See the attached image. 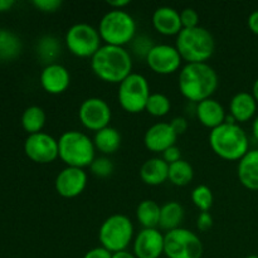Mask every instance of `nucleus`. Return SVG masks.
Listing matches in <instances>:
<instances>
[{
    "instance_id": "10",
    "label": "nucleus",
    "mask_w": 258,
    "mask_h": 258,
    "mask_svg": "<svg viewBox=\"0 0 258 258\" xmlns=\"http://www.w3.org/2000/svg\"><path fill=\"white\" fill-rule=\"evenodd\" d=\"M203 251L198 234L189 229L180 227L164 234V254L168 258H202Z\"/></svg>"
},
{
    "instance_id": "4",
    "label": "nucleus",
    "mask_w": 258,
    "mask_h": 258,
    "mask_svg": "<svg viewBox=\"0 0 258 258\" xmlns=\"http://www.w3.org/2000/svg\"><path fill=\"white\" fill-rule=\"evenodd\" d=\"M175 48L185 63H207L216 50V40L204 27L184 28L176 35Z\"/></svg>"
},
{
    "instance_id": "22",
    "label": "nucleus",
    "mask_w": 258,
    "mask_h": 258,
    "mask_svg": "<svg viewBox=\"0 0 258 258\" xmlns=\"http://www.w3.org/2000/svg\"><path fill=\"white\" fill-rule=\"evenodd\" d=\"M169 164L161 158H150L141 165L140 178L150 186H158L168 180Z\"/></svg>"
},
{
    "instance_id": "1",
    "label": "nucleus",
    "mask_w": 258,
    "mask_h": 258,
    "mask_svg": "<svg viewBox=\"0 0 258 258\" xmlns=\"http://www.w3.org/2000/svg\"><path fill=\"white\" fill-rule=\"evenodd\" d=\"M218 83V75L208 63H185L179 72V91L184 98L194 103L212 98Z\"/></svg>"
},
{
    "instance_id": "20",
    "label": "nucleus",
    "mask_w": 258,
    "mask_h": 258,
    "mask_svg": "<svg viewBox=\"0 0 258 258\" xmlns=\"http://www.w3.org/2000/svg\"><path fill=\"white\" fill-rule=\"evenodd\" d=\"M257 105L252 93L238 92L229 102V115L236 120L237 123L248 122L256 115Z\"/></svg>"
},
{
    "instance_id": "31",
    "label": "nucleus",
    "mask_w": 258,
    "mask_h": 258,
    "mask_svg": "<svg viewBox=\"0 0 258 258\" xmlns=\"http://www.w3.org/2000/svg\"><path fill=\"white\" fill-rule=\"evenodd\" d=\"M190 198L194 206L201 212H209L212 207H213V191H212V189L208 185H204V184L197 185L191 190Z\"/></svg>"
},
{
    "instance_id": "25",
    "label": "nucleus",
    "mask_w": 258,
    "mask_h": 258,
    "mask_svg": "<svg viewBox=\"0 0 258 258\" xmlns=\"http://www.w3.org/2000/svg\"><path fill=\"white\" fill-rule=\"evenodd\" d=\"M35 50H37V55L40 62L48 66L57 63V59L62 53V45H60L59 39L54 35H44L38 40Z\"/></svg>"
},
{
    "instance_id": "45",
    "label": "nucleus",
    "mask_w": 258,
    "mask_h": 258,
    "mask_svg": "<svg viewBox=\"0 0 258 258\" xmlns=\"http://www.w3.org/2000/svg\"><path fill=\"white\" fill-rule=\"evenodd\" d=\"M252 95H253L254 100H256V102L258 103V78L256 81H254L253 86H252Z\"/></svg>"
},
{
    "instance_id": "35",
    "label": "nucleus",
    "mask_w": 258,
    "mask_h": 258,
    "mask_svg": "<svg viewBox=\"0 0 258 258\" xmlns=\"http://www.w3.org/2000/svg\"><path fill=\"white\" fill-rule=\"evenodd\" d=\"M33 5L37 8L39 12L43 13H55L59 10L62 7V2L60 0H34Z\"/></svg>"
},
{
    "instance_id": "43",
    "label": "nucleus",
    "mask_w": 258,
    "mask_h": 258,
    "mask_svg": "<svg viewBox=\"0 0 258 258\" xmlns=\"http://www.w3.org/2000/svg\"><path fill=\"white\" fill-rule=\"evenodd\" d=\"M112 258H136V256L133 253V252H128L127 249H126V251L112 253Z\"/></svg>"
},
{
    "instance_id": "33",
    "label": "nucleus",
    "mask_w": 258,
    "mask_h": 258,
    "mask_svg": "<svg viewBox=\"0 0 258 258\" xmlns=\"http://www.w3.org/2000/svg\"><path fill=\"white\" fill-rule=\"evenodd\" d=\"M154 45L155 44L148 35H136L133 42H131V49H133V53L136 57H141L146 59L149 52H150Z\"/></svg>"
},
{
    "instance_id": "14",
    "label": "nucleus",
    "mask_w": 258,
    "mask_h": 258,
    "mask_svg": "<svg viewBox=\"0 0 258 258\" xmlns=\"http://www.w3.org/2000/svg\"><path fill=\"white\" fill-rule=\"evenodd\" d=\"M88 176L85 169L66 166L55 176L54 188L62 198L72 199L85 191Z\"/></svg>"
},
{
    "instance_id": "27",
    "label": "nucleus",
    "mask_w": 258,
    "mask_h": 258,
    "mask_svg": "<svg viewBox=\"0 0 258 258\" xmlns=\"http://www.w3.org/2000/svg\"><path fill=\"white\" fill-rule=\"evenodd\" d=\"M22 52L19 37L8 29H0V60L8 62L18 57Z\"/></svg>"
},
{
    "instance_id": "7",
    "label": "nucleus",
    "mask_w": 258,
    "mask_h": 258,
    "mask_svg": "<svg viewBox=\"0 0 258 258\" xmlns=\"http://www.w3.org/2000/svg\"><path fill=\"white\" fill-rule=\"evenodd\" d=\"M98 239L103 248L111 253L126 251L134 239V224L123 214H112L102 222Z\"/></svg>"
},
{
    "instance_id": "40",
    "label": "nucleus",
    "mask_w": 258,
    "mask_h": 258,
    "mask_svg": "<svg viewBox=\"0 0 258 258\" xmlns=\"http://www.w3.org/2000/svg\"><path fill=\"white\" fill-rule=\"evenodd\" d=\"M247 25H248L249 30H251L253 34L258 35V10H254L249 14L248 20H247Z\"/></svg>"
},
{
    "instance_id": "8",
    "label": "nucleus",
    "mask_w": 258,
    "mask_h": 258,
    "mask_svg": "<svg viewBox=\"0 0 258 258\" xmlns=\"http://www.w3.org/2000/svg\"><path fill=\"white\" fill-rule=\"evenodd\" d=\"M150 95L149 81L140 73L133 72L118 85V103L128 113H140L145 111Z\"/></svg>"
},
{
    "instance_id": "39",
    "label": "nucleus",
    "mask_w": 258,
    "mask_h": 258,
    "mask_svg": "<svg viewBox=\"0 0 258 258\" xmlns=\"http://www.w3.org/2000/svg\"><path fill=\"white\" fill-rule=\"evenodd\" d=\"M83 258H112V253L106 248H103L102 246H100L91 248L90 251L86 252Z\"/></svg>"
},
{
    "instance_id": "36",
    "label": "nucleus",
    "mask_w": 258,
    "mask_h": 258,
    "mask_svg": "<svg viewBox=\"0 0 258 258\" xmlns=\"http://www.w3.org/2000/svg\"><path fill=\"white\" fill-rule=\"evenodd\" d=\"M213 227V217L209 212H201L197 218V228L199 232H208Z\"/></svg>"
},
{
    "instance_id": "34",
    "label": "nucleus",
    "mask_w": 258,
    "mask_h": 258,
    "mask_svg": "<svg viewBox=\"0 0 258 258\" xmlns=\"http://www.w3.org/2000/svg\"><path fill=\"white\" fill-rule=\"evenodd\" d=\"M181 25L184 28H196L199 27V14L193 8H185L180 12Z\"/></svg>"
},
{
    "instance_id": "38",
    "label": "nucleus",
    "mask_w": 258,
    "mask_h": 258,
    "mask_svg": "<svg viewBox=\"0 0 258 258\" xmlns=\"http://www.w3.org/2000/svg\"><path fill=\"white\" fill-rule=\"evenodd\" d=\"M170 125L173 127L174 133L176 135H183L186 130H188V121H186L185 117L183 116H178V117H174L173 120L170 121Z\"/></svg>"
},
{
    "instance_id": "2",
    "label": "nucleus",
    "mask_w": 258,
    "mask_h": 258,
    "mask_svg": "<svg viewBox=\"0 0 258 258\" xmlns=\"http://www.w3.org/2000/svg\"><path fill=\"white\" fill-rule=\"evenodd\" d=\"M91 68L103 82L120 85L133 73V57L125 47L102 44L91 58Z\"/></svg>"
},
{
    "instance_id": "23",
    "label": "nucleus",
    "mask_w": 258,
    "mask_h": 258,
    "mask_svg": "<svg viewBox=\"0 0 258 258\" xmlns=\"http://www.w3.org/2000/svg\"><path fill=\"white\" fill-rule=\"evenodd\" d=\"M121 140L122 139H121L120 131L112 126H107L95 134L93 144H95L96 150L102 153L103 155H111L120 149Z\"/></svg>"
},
{
    "instance_id": "41",
    "label": "nucleus",
    "mask_w": 258,
    "mask_h": 258,
    "mask_svg": "<svg viewBox=\"0 0 258 258\" xmlns=\"http://www.w3.org/2000/svg\"><path fill=\"white\" fill-rule=\"evenodd\" d=\"M107 4L115 10H123V8L130 5V0H112V2H107Z\"/></svg>"
},
{
    "instance_id": "6",
    "label": "nucleus",
    "mask_w": 258,
    "mask_h": 258,
    "mask_svg": "<svg viewBox=\"0 0 258 258\" xmlns=\"http://www.w3.org/2000/svg\"><path fill=\"white\" fill-rule=\"evenodd\" d=\"M98 33L105 44L125 47L136 37V22L125 10H110L98 24Z\"/></svg>"
},
{
    "instance_id": "19",
    "label": "nucleus",
    "mask_w": 258,
    "mask_h": 258,
    "mask_svg": "<svg viewBox=\"0 0 258 258\" xmlns=\"http://www.w3.org/2000/svg\"><path fill=\"white\" fill-rule=\"evenodd\" d=\"M196 113L199 122L204 127H208L211 130L224 123L227 116L223 106L221 105L219 101L214 100V98H208V100H204L202 102L197 103Z\"/></svg>"
},
{
    "instance_id": "16",
    "label": "nucleus",
    "mask_w": 258,
    "mask_h": 258,
    "mask_svg": "<svg viewBox=\"0 0 258 258\" xmlns=\"http://www.w3.org/2000/svg\"><path fill=\"white\" fill-rule=\"evenodd\" d=\"M178 135L174 133L170 122H156L146 130L144 135V144L149 151L163 154L166 149L174 146Z\"/></svg>"
},
{
    "instance_id": "28",
    "label": "nucleus",
    "mask_w": 258,
    "mask_h": 258,
    "mask_svg": "<svg viewBox=\"0 0 258 258\" xmlns=\"http://www.w3.org/2000/svg\"><path fill=\"white\" fill-rule=\"evenodd\" d=\"M45 120H47V116L42 107L29 106L25 108L22 115V126L27 131L28 135H33V134L42 133Z\"/></svg>"
},
{
    "instance_id": "46",
    "label": "nucleus",
    "mask_w": 258,
    "mask_h": 258,
    "mask_svg": "<svg viewBox=\"0 0 258 258\" xmlns=\"http://www.w3.org/2000/svg\"><path fill=\"white\" fill-rule=\"evenodd\" d=\"M246 258H258L257 254H251V256H247Z\"/></svg>"
},
{
    "instance_id": "13",
    "label": "nucleus",
    "mask_w": 258,
    "mask_h": 258,
    "mask_svg": "<svg viewBox=\"0 0 258 258\" xmlns=\"http://www.w3.org/2000/svg\"><path fill=\"white\" fill-rule=\"evenodd\" d=\"M145 60L149 68L160 76L173 75L180 70L183 62L175 45L170 44H155Z\"/></svg>"
},
{
    "instance_id": "21",
    "label": "nucleus",
    "mask_w": 258,
    "mask_h": 258,
    "mask_svg": "<svg viewBox=\"0 0 258 258\" xmlns=\"http://www.w3.org/2000/svg\"><path fill=\"white\" fill-rule=\"evenodd\" d=\"M237 175L242 185L248 190H258V149L249 150L237 166Z\"/></svg>"
},
{
    "instance_id": "26",
    "label": "nucleus",
    "mask_w": 258,
    "mask_h": 258,
    "mask_svg": "<svg viewBox=\"0 0 258 258\" xmlns=\"http://www.w3.org/2000/svg\"><path fill=\"white\" fill-rule=\"evenodd\" d=\"M160 209L156 202L145 199L136 208V219L143 228H158L160 222Z\"/></svg>"
},
{
    "instance_id": "44",
    "label": "nucleus",
    "mask_w": 258,
    "mask_h": 258,
    "mask_svg": "<svg viewBox=\"0 0 258 258\" xmlns=\"http://www.w3.org/2000/svg\"><path fill=\"white\" fill-rule=\"evenodd\" d=\"M252 135L258 141V116L254 117L253 122H252Z\"/></svg>"
},
{
    "instance_id": "24",
    "label": "nucleus",
    "mask_w": 258,
    "mask_h": 258,
    "mask_svg": "<svg viewBox=\"0 0 258 258\" xmlns=\"http://www.w3.org/2000/svg\"><path fill=\"white\" fill-rule=\"evenodd\" d=\"M184 221V208L178 202H168L160 209V222L159 227L163 231L170 232L180 228Z\"/></svg>"
},
{
    "instance_id": "11",
    "label": "nucleus",
    "mask_w": 258,
    "mask_h": 258,
    "mask_svg": "<svg viewBox=\"0 0 258 258\" xmlns=\"http://www.w3.org/2000/svg\"><path fill=\"white\" fill-rule=\"evenodd\" d=\"M78 117L83 127L97 133L110 126L112 111L103 98L90 97L81 103L78 108Z\"/></svg>"
},
{
    "instance_id": "9",
    "label": "nucleus",
    "mask_w": 258,
    "mask_h": 258,
    "mask_svg": "<svg viewBox=\"0 0 258 258\" xmlns=\"http://www.w3.org/2000/svg\"><path fill=\"white\" fill-rule=\"evenodd\" d=\"M67 49L78 58H92L102 47L98 29L87 23L73 24L64 35Z\"/></svg>"
},
{
    "instance_id": "29",
    "label": "nucleus",
    "mask_w": 258,
    "mask_h": 258,
    "mask_svg": "<svg viewBox=\"0 0 258 258\" xmlns=\"http://www.w3.org/2000/svg\"><path fill=\"white\" fill-rule=\"evenodd\" d=\"M194 169L186 160H179L169 165L168 180L176 186H185L193 180Z\"/></svg>"
},
{
    "instance_id": "30",
    "label": "nucleus",
    "mask_w": 258,
    "mask_h": 258,
    "mask_svg": "<svg viewBox=\"0 0 258 258\" xmlns=\"http://www.w3.org/2000/svg\"><path fill=\"white\" fill-rule=\"evenodd\" d=\"M171 102L164 93H151L146 103L145 111L154 117H164L170 112Z\"/></svg>"
},
{
    "instance_id": "15",
    "label": "nucleus",
    "mask_w": 258,
    "mask_h": 258,
    "mask_svg": "<svg viewBox=\"0 0 258 258\" xmlns=\"http://www.w3.org/2000/svg\"><path fill=\"white\" fill-rule=\"evenodd\" d=\"M136 258H160L164 254V234L158 228H143L133 242Z\"/></svg>"
},
{
    "instance_id": "42",
    "label": "nucleus",
    "mask_w": 258,
    "mask_h": 258,
    "mask_svg": "<svg viewBox=\"0 0 258 258\" xmlns=\"http://www.w3.org/2000/svg\"><path fill=\"white\" fill-rule=\"evenodd\" d=\"M15 5L14 0H0V13L9 12Z\"/></svg>"
},
{
    "instance_id": "17",
    "label": "nucleus",
    "mask_w": 258,
    "mask_h": 258,
    "mask_svg": "<svg viewBox=\"0 0 258 258\" xmlns=\"http://www.w3.org/2000/svg\"><path fill=\"white\" fill-rule=\"evenodd\" d=\"M39 82L43 90L49 95H60L71 85L70 71L60 63L44 66L40 72Z\"/></svg>"
},
{
    "instance_id": "12",
    "label": "nucleus",
    "mask_w": 258,
    "mask_h": 258,
    "mask_svg": "<svg viewBox=\"0 0 258 258\" xmlns=\"http://www.w3.org/2000/svg\"><path fill=\"white\" fill-rule=\"evenodd\" d=\"M24 153L28 158L37 164H50L59 155L58 140L47 133L28 135L24 141Z\"/></svg>"
},
{
    "instance_id": "3",
    "label": "nucleus",
    "mask_w": 258,
    "mask_h": 258,
    "mask_svg": "<svg viewBox=\"0 0 258 258\" xmlns=\"http://www.w3.org/2000/svg\"><path fill=\"white\" fill-rule=\"evenodd\" d=\"M209 145L217 156L227 161H239L249 151L246 131L238 123H222L211 130Z\"/></svg>"
},
{
    "instance_id": "5",
    "label": "nucleus",
    "mask_w": 258,
    "mask_h": 258,
    "mask_svg": "<svg viewBox=\"0 0 258 258\" xmlns=\"http://www.w3.org/2000/svg\"><path fill=\"white\" fill-rule=\"evenodd\" d=\"M58 158L72 168H90L96 159V148L93 140L85 133L70 130L63 133L58 139Z\"/></svg>"
},
{
    "instance_id": "18",
    "label": "nucleus",
    "mask_w": 258,
    "mask_h": 258,
    "mask_svg": "<svg viewBox=\"0 0 258 258\" xmlns=\"http://www.w3.org/2000/svg\"><path fill=\"white\" fill-rule=\"evenodd\" d=\"M151 22L154 29L165 37L178 35L183 29L180 13L171 7H159L154 12Z\"/></svg>"
},
{
    "instance_id": "37",
    "label": "nucleus",
    "mask_w": 258,
    "mask_h": 258,
    "mask_svg": "<svg viewBox=\"0 0 258 258\" xmlns=\"http://www.w3.org/2000/svg\"><path fill=\"white\" fill-rule=\"evenodd\" d=\"M161 159H163L165 163H168L169 165L170 164H174L176 163V161L181 160V153H180V149L178 148L176 145L174 146H170L169 149H166L165 151H164L163 154H161Z\"/></svg>"
},
{
    "instance_id": "32",
    "label": "nucleus",
    "mask_w": 258,
    "mask_h": 258,
    "mask_svg": "<svg viewBox=\"0 0 258 258\" xmlns=\"http://www.w3.org/2000/svg\"><path fill=\"white\" fill-rule=\"evenodd\" d=\"M90 171L97 178H107L113 173V164L107 156H100L92 161L90 165Z\"/></svg>"
}]
</instances>
